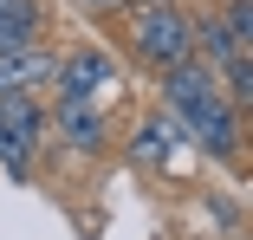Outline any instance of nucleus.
<instances>
[{
	"label": "nucleus",
	"mask_w": 253,
	"mask_h": 240,
	"mask_svg": "<svg viewBox=\"0 0 253 240\" xmlns=\"http://www.w3.org/2000/svg\"><path fill=\"white\" fill-rule=\"evenodd\" d=\"M45 136H52V111L39 104V91H7L0 98V169L13 182H26Z\"/></svg>",
	"instance_id": "2"
},
{
	"label": "nucleus",
	"mask_w": 253,
	"mask_h": 240,
	"mask_svg": "<svg viewBox=\"0 0 253 240\" xmlns=\"http://www.w3.org/2000/svg\"><path fill=\"white\" fill-rule=\"evenodd\" d=\"M130 7H136V0H130Z\"/></svg>",
	"instance_id": "14"
},
{
	"label": "nucleus",
	"mask_w": 253,
	"mask_h": 240,
	"mask_svg": "<svg viewBox=\"0 0 253 240\" xmlns=\"http://www.w3.org/2000/svg\"><path fill=\"white\" fill-rule=\"evenodd\" d=\"M78 7H84L91 20H104V13H124V7H130V0H78Z\"/></svg>",
	"instance_id": "13"
},
{
	"label": "nucleus",
	"mask_w": 253,
	"mask_h": 240,
	"mask_svg": "<svg viewBox=\"0 0 253 240\" xmlns=\"http://www.w3.org/2000/svg\"><path fill=\"white\" fill-rule=\"evenodd\" d=\"M221 20L234 26V39L253 52V0H221Z\"/></svg>",
	"instance_id": "10"
},
{
	"label": "nucleus",
	"mask_w": 253,
	"mask_h": 240,
	"mask_svg": "<svg viewBox=\"0 0 253 240\" xmlns=\"http://www.w3.org/2000/svg\"><path fill=\"white\" fill-rule=\"evenodd\" d=\"M52 136L72 156H97L111 143V123H104V111H97V98H59L52 104Z\"/></svg>",
	"instance_id": "5"
},
{
	"label": "nucleus",
	"mask_w": 253,
	"mask_h": 240,
	"mask_svg": "<svg viewBox=\"0 0 253 240\" xmlns=\"http://www.w3.org/2000/svg\"><path fill=\"white\" fill-rule=\"evenodd\" d=\"M117 78H124V65L104 45H72V52H59L52 91L59 98H104V91H117Z\"/></svg>",
	"instance_id": "4"
},
{
	"label": "nucleus",
	"mask_w": 253,
	"mask_h": 240,
	"mask_svg": "<svg viewBox=\"0 0 253 240\" xmlns=\"http://www.w3.org/2000/svg\"><path fill=\"white\" fill-rule=\"evenodd\" d=\"M175 123H182V143H195V150L214 156V162L240 156V143H247V123H240V111L221 98V91H214V98H201V104H188Z\"/></svg>",
	"instance_id": "3"
},
{
	"label": "nucleus",
	"mask_w": 253,
	"mask_h": 240,
	"mask_svg": "<svg viewBox=\"0 0 253 240\" xmlns=\"http://www.w3.org/2000/svg\"><path fill=\"white\" fill-rule=\"evenodd\" d=\"M175 143H182V123H175V117H149V123H136V136H130V162H136V169H163V162L175 156Z\"/></svg>",
	"instance_id": "7"
},
{
	"label": "nucleus",
	"mask_w": 253,
	"mask_h": 240,
	"mask_svg": "<svg viewBox=\"0 0 253 240\" xmlns=\"http://www.w3.org/2000/svg\"><path fill=\"white\" fill-rule=\"evenodd\" d=\"M39 26H13V20H0V52H20V45H33Z\"/></svg>",
	"instance_id": "12"
},
{
	"label": "nucleus",
	"mask_w": 253,
	"mask_h": 240,
	"mask_svg": "<svg viewBox=\"0 0 253 240\" xmlns=\"http://www.w3.org/2000/svg\"><path fill=\"white\" fill-rule=\"evenodd\" d=\"M214 72H221V98H227L240 117H253V52L240 45V52H234L227 65H214Z\"/></svg>",
	"instance_id": "9"
},
{
	"label": "nucleus",
	"mask_w": 253,
	"mask_h": 240,
	"mask_svg": "<svg viewBox=\"0 0 253 240\" xmlns=\"http://www.w3.org/2000/svg\"><path fill=\"white\" fill-rule=\"evenodd\" d=\"M52 72H59V52L52 45H20V52H0V98L7 91H52Z\"/></svg>",
	"instance_id": "6"
},
{
	"label": "nucleus",
	"mask_w": 253,
	"mask_h": 240,
	"mask_svg": "<svg viewBox=\"0 0 253 240\" xmlns=\"http://www.w3.org/2000/svg\"><path fill=\"white\" fill-rule=\"evenodd\" d=\"M195 52V20L182 0H136L130 7V59L143 72H169Z\"/></svg>",
	"instance_id": "1"
},
{
	"label": "nucleus",
	"mask_w": 253,
	"mask_h": 240,
	"mask_svg": "<svg viewBox=\"0 0 253 240\" xmlns=\"http://www.w3.org/2000/svg\"><path fill=\"white\" fill-rule=\"evenodd\" d=\"M0 20H13V26H39V33H45V7H39V0H0Z\"/></svg>",
	"instance_id": "11"
},
{
	"label": "nucleus",
	"mask_w": 253,
	"mask_h": 240,
	"mask_svg": "<svg viewBox=\"0 0 253 240\" xmlns=\"http://www.w3.org/2000/svg\"><path fill=\"white\" fill-rule=\"evenodd\" d=\"M234 52H240V39H234V26L221 20V7L195 13V59H208V65H227Z\"/></svg>",
	"instance_id": "8"
}]
</instances>
